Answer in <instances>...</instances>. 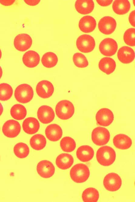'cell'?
<instances>
[{
  "label": "cell",
  "instance_id": "6da1fadb",
  "mask_svg": "<svg viewBox=\"0 0 135 202\" xmlns=\"http://www.w3.org/2000/svg\"><path fill=\"white\" fill-rule=\"evenodd\" d=\"M116 153L114 150L108 146L100 148L96 154V159L101 165L107 166L112 165L116 158Z\"/></svg>",
  "mask_w": 135,
  "mask_h": 202
},
{
  "label": "cell",
  "instance_id": "7a4b0ae2",
  "mask_svg": "<svg viewBox=\"0 0 135 202\" xmlns=\"http://www.w3.org/2000/svg\"><path fill=\"white\" fill-rule=\"evenodd\" d=\"M72 179L77 183H82L86 181L89 175V170L88 167L83 164H78L74 165L71 169L70 172Z\"/></svg>",
  "mask_w": 135,
  "mask_h": 202
},
{
  "label": "cell",
  "instance_id": "3957f363",
  "mask_svg": "<svg viewBox=\"0 0 135 202\" xmlns=\"http://www.w3.org/2000/svg\"><path fill=\"white\" fill-rule=\"evenodd\" d=\"M55 111L57 116L62 120H67L71 117L74 112L73 104L67 100L60 101L57 104Z\"/></svg>",
  "mask_w": 135,
  "mask_h": 202
},
{
  "label": "cell",
  "instance_id": "277c9868",
  "mask_svg": "<svg viewBox=\"0 0 135 202\" xmlns=\"http://www.w3.org/2000/svg\"><path fill=\"white\" fill-rule=\"evenodd\" d=\"M34 93L32 87L27 84H22L16 88L14 96L18 102L26 103L30 102L32 99Z\"/></svg>",
  "mask_w": 135,
  "mask_h": 202
},
{
  "label": "cell",
  "instance_id": "5b68a950",
  "mask_svg": "<svg viewBox=\"0 0 135 202\" xmlns=\"http://www.w3.org/2000/svg\"><path fill=\"white\" fill-rule=\"evenodd\" d=\"M76 45L80 51L84 53H89L91 52L95 47V40L90 35L83 34L77 38Z\"/></svg>",
  "mask_w": 135,
  "mask_h": 202
},
{
  "label": "cell",
  "instance_id": "8992f818",
  "mask_svg": "<svg viewBox=\"0 0 135 202\" xmlns=\"http://www.w3.org/2000/svg\"><path fill=\"white\" fill-rule=\"evenodd\" d=\"M110 139V134L106 128L98 127L95 128L92 133V139L96 145L101 146L106 144Z\"/></svg>",
  "mask_w": 135,
  "mask_h": 202
},
{
  "label": "cell",
  "instance_id": "52a82bcc",
  "mask_svg": "<svg viewBox=\"0 0 135 202\" xmlns=\"http://www.w3.org/2000/svg\"><path fill=\"white\" fill-rule=\"evenodd\" d=\"M103 184L105 188L110 191L119 190L122 185V180L120 176L114 173H110L104 177Z\"/></svg>",
  "mask_w": 135,
  "mask_h": 202
},
{
  "label": "cell",
  "instance_id": "ba28073f",
  "mask_svg": "<svg viewBox=\"0 0 135 202\" xmlns=\"http://www.w3.org/2000/svg\"><path fill=\"white\" fill-rule=\"evenodd\" d=\"M101 53L105 56H111L116 52L118 46L116 41L110 38H106L100 42L99 46Z\"/></svg>",
  "mask_w": 135,
  "mask_h": 202
},
{
  "label": "cell",
  "instance_id": "9c48e42d",
  "mask_svg": "<svg viewBox=\"0 0 135 202\" xmlns=\"http://www.w3.org/2000/svg\"><path fill=\"white\" fill-rule=\"evenodd\" d=\"M116 26V23L115 19L109 16H105L102 18L98 24L100 31L106 35L112 33L115 31Z\"/></svg>",
  "mask_w": 135,
  "mask_h": 202
},
{
  "label": "cell",
  "instance_id": "30bf717a",
  "mask_svg": "<svg viewBox=\"0 0 135 202\" xmlns=\"http://www.w3.org/2000/svg\"><path fill=\"white\" fill-rule=\"evenodd\" d=\"M21 126L19 123L14 120L7 121L2 127V131L4 134L8 138L16 137L19 133Z\"/></svg>",
  "mask_w": 135,
  "mask_h": 202
},
{
  "label": "cell",
  "instance_id": "8fae6325",
  "mask_svg": "<svg viewBox=\"0 0 135 202\" xmlns=\"http://www.w3.org/2000/svg\"><path fill=\"white\" fill-rule=\"evenodd\" d=\"M32 44V40L28 34H20L15 37L14 44L15 48L20 51H25L29 49Z\"/></svg>",
  "mask_w": 135,
  "mask_h": 202
},
{
  "label": "cell",
  "instance_id": "7c38bea8",
  "mask_svg": "<svg viewBox=\"0 0 135 202\" xmlns=\"http://www.w3.org/2000/svg\"><path fill=\"white\" fill-rule=\"evenodd\" d=\"M96 119L99 125L107 126L109 125L113 122L114 116L111 110L106 108H103L97 112Z\"/></svg>",
  "mask_w": 135,
  "mask_h": 202
},
{
  "label": "cell",
  "instance_id": "4fadbf2b",
  "mask_svg": "<svg viewBox=\"0 0 135 202\" xmlns=\"http://www.w3.org/2000/svg\"><path fill=\"white\" fill-rule=\"evenodd\" d=\"M37 171L41 177L47 178L51 177L54 174L55 168L53 164L50 161L42 160L37 164Z\"/></svg>",
  "mask_w": 135,
  "mask_h": 202
},
{
  "label": "cell",
  "instance_id": "5bb4252c",
  "mask_svg": "<svg viewBox=\"0 0 135 202\" xmlns=\"http://www.w3.org/2000/svg\"><path fill=\"white\" fill-rule=\"evenodd\" d=\"M38 95L43 99L50 97L53 93L54 88L51 82L47 80H43L37 84L36 88Z\"/></svg>",
  "mask_w": 135,
  "mask_h": 202
},
{
  "label": "cell",
  "instance_id": "9a60e30c",
  "mask_svg": "<svg viewBox=\"0 0 135 202\" xmlns=\"http://www.w3.org/2000/svg\"><path fill=\"white\" fill-rule=\"evenodd\" d=\"M38 118L42 123L48 124L51 122L55 117V113L50 107L43 105L39 109L37 112Z\"/></svg>",
  "mask_w": 135,
  "mask_h": 202
},
{
  "label": "cell",
  "instance_id": "2e32d148",
  "mask_svg": "<svg viewBox=\"0 0 135 202\" xmlns=\"http://www.w3.org/2000/svg\"><path fill=\"white\" fill-rule=\"evenodd\" d=\"M117 55L119 60L125 64L131 62L135 58V53L133 50L127 46L121 47L118 51Z\"/></svg>",
  "mask_w": 135,
  "mask_h": 202
},
{
  "label": "cell",
  "instance_id": "e0dca14e",
  "mask_svg": "<svg viewBox=\"0 0 135 202\" xmlns=\"http://www.w3.org/2000/svg\"><path fill=\"white\" fill-rule=\"evenodd\" d=\"M47 138L52 142L57 141L61 138L62 131L61 127L56 124H52L48 126L45 130Z\"/></svg>",
  "mask_w": 135,
  "mask_h": 202
},
{
  "label": "cell",
  "instance_id": "ac0fdd59",
  "mask_svg": "<svg viewBox=\"0 0 135 202\" xmlns=\"http://www.w3.org/2000/svg\"><path fill=\"white\" fill-rule=\"evenodd\" d=\"M96 26L95 19L90 16H86L82 17L79 20V27L80 30L85 33L93 31Z\"/></svg>",
  "mask_w": 135,
  "mask_h": 202
},
{
  "label": "cell",
  "instance_id": "d6986e66",
  "mask_svg": "<svg viewBox=\"0 0 135 202\" xmlns=\"http://www.w3.org/2000/svg\"><path fill=\"white\" fill-rule=\"evenodd\" d=\"M22 60L23 64L29 68H33L39 64L40 58L37 52L30 50L24 54Z\"/></svg>",
  "mask_w": 135,
  "mask_h": 202
},
{
  "label": "cell",
  "instance_id": "ffe728a7",
  "mask_svg": "<svg viewBox=\"0 0 135 202\" xmlns=\"http://www.w3.org/2000/svg\"><path fill=\"white\" fill-rule=\"evenodd\" d=\"M75 6L78 12L86 15L92 11L94 5V2L92 0H78L76 2Z\"/></svg>",
  "mask_w": 135,
  "mask_h": 202
},
{
  "label": "cell",
  "instance_id": "44dd1931",
  "mask_svg": "<svg viewBox=\"0 0 135 202\" xmlns=\"http://www.w3.org/2000/svg\"><path fill=\"white\" fill-rule=\"evenodd\" d=\"M113 142L114 146L117 148L122 150L130 148L132 144L131 139L124 134H119L113 138Z\"/></svg>",
  "mask_w": 135,
  "mask_h": 202
},
{
  "label": "cell",
  "instance_id": "7402d4cb",
  "mask_svg": "<svg viewBox=\"0 0 135 202\" xmlns=\"http://www.w3.org/2000/svg\"><path fill=\"white\" fill-rule=\"evenodd\" d=\"M78 158L83 162L90 160L94 156V152L92 148L87 145H83L79 147L76 152Z\"/></svg>",
  "mask_w": 135,
  "mask_h": 202
},
{
  "label": "cell",
  "instance_id": "603a6c76",
  "mask_svg": "<svg viewBox=\"0 0 135 202\" xmlns=\"http://www.w3.org/2000/svg\"><path fill=\"white\" fill-rule=\"evenodd\" d=\"M40 124L38 121L35 118L29 117L23 122L22 128L24 131L29 134H33L38 132Z\"/></svg>",
  "mask_w": 135,
  "mask_h": 202
},
{
  "label": "cell",
  "instance_id": "cb8c5ba5",
  "mask_svg": "<svg viewBox=\"0 0 135 202\" xmlns=\"http://www.w3.org/2000/svg\"><path fill=\"white\" fill-rule=\"evenodd\" d=\"M98 66L100 70L107 75L112 73L115 70L116 67L115 61L112 58L104 57L100 61Z\"/></svg>",
  "mask_w": 135,
  "mask_h": 202
},
{
  "label": "cell",
  "instance_id": "d4e9b609",
  "mask_svg": "<svg viewBox=\"0 0 135 202\" xmlns=\"http://www.w3.org/2000/svg\"><path fill=\"white\" fill-rule=\"evenodd\" d=\"M74 161L73 156L67 153H62L59 155L56 159L57 166L62 170H66L70 168Z\"/></svg>",
  "mask_w": 135,
  "mask_h": 202
},
{
  "label": "cell",
  "instance_id": "484cf974",
  "mask_svg": "<svg viewBox=\"0 0 135 202\" xmlns=\"http://www.w3.org/2000/svg\"><path fill=\"white\" fill-rule=\"evenodd\" d=\"M130 3L127 0H115L112 5L114 12L120 15L127 13L130 10Z\"/></svg>",
  "mask_w": 135,
  "mask_h": 202
},
{
  "label": "cell",
  "instance_id": "4316f807",
  "mask_svg": "<svg viewBox=\"0 0 135 202\" xmlns=\"http://www.w3.org/2000/svg\"><path fill=\"white\" fill-rule=\"evenodd\" d=\"M30 144L32 148L36 150L43 149L46 146V140L45 137L40 134L34 135L31 138Z\"/></svg>",
  "mask_w": 135,
  "mask_h": 202
},
{
  "label": "cell",
  "instance_id": "83f0119b",
  "mask_svg": "<svg viewBox=\"0 0 135 202\" xmlns=\"http://www.w3.org/2000/svg\"><path fill=\"white\" fill-rule=\"evenodd\" d=\"M58 58L54 53L49 52L45 53L41 59L42 63L44 66L47 68L55 67L57 64Z\"/></svg>",
  "mask_w": 135,
  "mask_h": 202
},
{
  "label": "cell",
  "instance_id": "f1b7e54d",
  "mask_svg": "<svg viewBox=\"0 0 135 202\" xmlns=\"http://www.w3.org/2000/svg\"><path fill=\"white\" fill-rule=\"evenodd\" d=\"M99 194L98 191L93 187L88 188L83 192L82 198L85 202H96L99 198Z\"/></svg>",
  "mask_w": 135,
  "mask_h": 202
},
{
  "label": "cell",
  "instance_id": "f546056e",
  "mask_svg": "<svg viewBox=\"0 0 135 202\" xmlns=\"http://www.w3.org/2000/svg\"><path fill=\"white\" fill-rule=\"evenodd\" d=\"M10 113L12 116L17 120H21L26 116L27 111L25 107L20 104H16L11 109Z\"/></svg>",
  "mask_w": 135,
  "mask_h": 202
},
{
  "label": "cell",
  "instance_id": "4dcf8cb0",
  "mask_svg": "<svg viewBox=\"0 0 135 202\" xmlns=\"http://www.w3.org/2000/svg\"><path fill=\"white\" fill-rule=\"evenodd\" d=\"M29 152V148L25 143L19 142L17 143L14 148V152L18 158H23L28 155Z\"/></svg>",
  "mask_w": 135,
  "mask_h": 202
},
{
  "label": "cell",
  "instance_id": "1f68e13d",
  "mask_svg": "<svg viewBox=\"0 0 135 202\" xmlns=\"http://www.w3.org/2000/svg\"><path fill=\"white\" fill-rule=\"evenodd\" d=\"M60 146L62 150L66 152L73 151L76 147V143L72 138L68 137H63L60 142Z\"/></svg>",
  "mask_w": 135,
  "mask_h": 202
},
{
  "label": "cell",
  "instance_id": "d6a6232c",
  "mask_svg": "<svg viewBox=\"0 0 135 202\" xmlns=\"http://www.w3.org/2000/svg\"><path fill=\"white\" fill-rule=\"evenodd\" d=\"M13 90L9 84L5 83L0 84V100L5 101L12 96Z\"/></svg>",
  "mask_w": 135,
  "mask_h": 202
},
{
  "label": "cell",
  "instance_id": "836d02e7",
  "mask_svg": "<svg viewBox=\"0 0 135 202\" xmlns=\"http://www.w3.org/2000/svg\"><path fill=\"white\" fill-rule=\"evenodd\" d=\"M73 60L75 66L79 68H85L88 65V62L86 57L80 53H75L73 56Z\"/></svg>",
  "mask_w": 135,
  "mask_h": 202
},
{
  "label": "cell",
  "instance_id": "e575fe53",
  "mask_svg": "<svg viewBox=\"0 0 135 202\" xmlns=\"http://www.w3.org/2000/svg\"><path fill=\"white\" fill-rule=\"evenodd\" d=\"M135 33L134 28H130L127 30L124 33L123 39L126 44L130 46H135Z\"/></svg>",
  "mask_w": 135,
  "mask_h": 202
},
{
  "label": "cell",
  "instance_id": "d590c367",
  "mask_svg": "<svg viewBox=\"0 0 135 202\" xmlns=\"http://www.w3.org/2000/svg\"><path fill=\"white\" fill-rule=\"evenodd\" d=\"M135 10L132 11L130 14L129 20L130 23L133 26L135 27Z\"/></svg>",
  "mask_w": 135,
  "mask_h": 202
},
{
  "label": "cell",
  "instance_id": "8d00e7d4",
  "mask_svg": "<svg viewBox=\"0 0 135 202\" xmlns=\"http://www.w3.org/2000/svg\"><path fill=\"white\" fill-rule=\"evenodd\" d=\"M99 4L102 6H106L110 5L113 0H96Z\"/></svg>",
  "mask_w": 135,
  "mask_h": 202
},
{
  "label": "cell",
  "instance_id": "74e56055",
  "mask_svg": "<svg viewBox=\"0 0 135 202\" xmlns=\"http://www.w3.org/2000/svg\"><path fill=\"white\" fill-rule=\"evenodd\" d=\"M15 1V0H1L0 3L2 5L5 6H9L12 5Z\"/></svg>",
  "mask_w": 135,
  "mask_h": 202
},
{
  "label": "cell",
  "instance_id": "f35d334b",
  "mask_svg": "<svg viewBox=\"0 0 135 202\" xmlns=\"http://www.w3.org/2000/svg\"><path fill=\"white\" fill-rule=\"evenodd\" d=\"M24 1L28 5L33 6L38 4L40 0H24Z\"/></svg>",
  "mask_w": 135,
  "mask_h": 202
},
{
  "label": "cell",
  "instance_id": "ab89813d",
  "mask_svg": "<svg viewBox=\"0 0 135 202\" xmlns=\"http://www.w3.org/2000/svg\"><path fill=\"white\" fill-rule=\"evenodd\" d=\"M3 111V106L0 103V116L2 115Z\"/></svg>",
  "mask_w": 135,
  "mask_h": 202
},
{
  "label": "cell",
  "instance_id": "60d3db41",
  "mask_svg": "<svg viewBox=\"0 0 135 202\" xmlns=\"http://www.w3.org/2000/svg\"><path fill=\"white\" fill-rule=\"evenodd\" d=\"M2 75V69L0 66V79L1 78Z\"/></svg>",
  "mask_w": 135,
  "mask_h": 202
},
{
  "label": "cell",
  "instance_id": "b9f144b4",
  "mask_svg": "<svg viewBox=\"0 0 135 202\" xmlns=\"http://www.w3.org/2000/svg\"><path fill=\"white\" fill-rule=\"evenodd\" d=\"M2 55V53L1 49H0V59L1 58Z\"/></svg>",
  "mask_w": 135,
  "mask_h": 202
}]
</instances>
